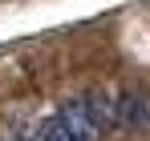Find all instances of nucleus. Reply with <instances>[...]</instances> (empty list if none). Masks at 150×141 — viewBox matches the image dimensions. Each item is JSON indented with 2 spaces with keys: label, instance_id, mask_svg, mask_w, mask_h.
<instances>
[{
  "label": "nucleus",
  "instance_id": "1",
  "mask_svg": "<svg viewBox=\"0 0 150 141\" xmlns=\"http://www.w3.org/2000/svg\"><path fill=\"white\" fill-rule=\"evenodd\" d=\"M105 129L93 117L89 97H77L69 105H61L57 113H49L45 121H37L28 133H21V141H98Z\"/></svg>",
  "mask_w": 150,
  "mask_h": 141
},
{
  "label": "nucleus",
  "instance_id": "2",
  "mask_svg": "<svg viewBox=\"0 0 150 141\" xmlns=\"http://www.w3.org/2000/svg\"><path fill=\"white\" fill-rule=\"evenodd\" d=\"M0 141H21V137H0Z\"/></svg>",
  "mask_w": 150,
  "mask_h": 141
}]
</instances>
